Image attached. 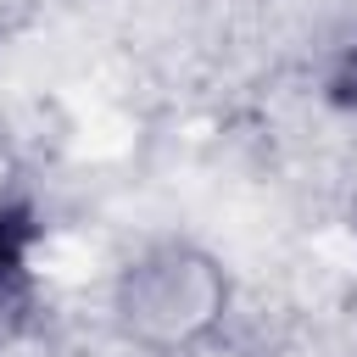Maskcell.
Returning a JSON list of instances; mask_svg holds the SVG:
<instances>
[{"label": "cell", "instance_id": "6da1fadb", "mask_svg": "<svg viewBox=\"0 0 357 357\" xmlns=\"http://www.w3.org/2000/svg\"><path fill=\"white\" fill-rule=\"evenodd\" d=\"M162 284H167V290L178 284V307H184L195 324L206 318V307H212V290H206V279H201L195 268H178V262H167V268H162ZM134 301H139V318H145L151 329H167V335L178 329L173 296H162V290H151V284H134ZM178 335H184V329H178Z\"/></svg>", "mask_w": 357, "mask_h": 357}]
</instances>
